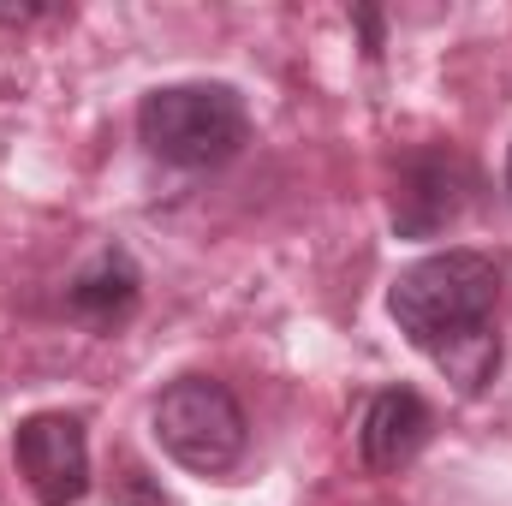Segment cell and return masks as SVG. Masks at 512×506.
<instances>
[{
    "label": "cell",
    "mask_w": 512,
    "mask_h": 506,
    "mask_svg": "<svg viewBox=\"0 0 512 506\" xmlns=\"http://www.w3.org/2000/svg\"><path fill=\"white\" fill-rule=\"evenodd\" d=\"M387 316L465 393H483L501 370V262L489 251H435L399 268Z\"/></svg>",
    "instance_id": "obj_1"
},
{
    "label": "cell",
    "mask_w": 512,
    "mask_h": 506,
    "mask_svg": "<svg viewBox=\"0 0 512 506\" xmlns=\"http://www.w3.org/2000/svg\"><path fill=\"white\" fill-rule=\"evenodd\" d=\"M137 137L155 161L209 173L251 143V114L233 84H161L137 102Z\"/></svg>",
    "instance_id": "obj_2"
},
{
    "label": "cell",
    "mask_w": 512,
    "mask_h": 506,
    "mask_svg": "<svg viewBox=\"0 0 512 506\" xmlns=\"http://www.w3.org/2000/svg\"><path fill=\"white\" fill-rule=\"evenodd\" d=\"M155 441L173 465H185L197 477H221L245 459L251 423H245V405L233 399L227 381L179 376L155 399Z\"/></svg>",
    "instance_id": "obj_3"
},
{
    "label": "cell",
    "mask_w": 512,
    "mask_h": 506,
    "mask_svg": "<svg viewBox=\"0 0 512 506\" xmlns=\"http://www.w3.org/2000/svg\"><path fill=\"white\" fill-rule=\"evenodd\" d=\"M477 191V173L459 149L447 143H429V149H411L393 173V233L399 239H435L447 233L465 203Z\"/></svg>",
    "instance_id": "obj_4"
},
{
    "label": "cell",
    "mask_w": 512,
    "mask_h": 506,
    "mask_svg": "<svg viewBox=\"0 0 512 506\" xmlns=\"http://www.w3.org/2000/svg\"><path fill=\"white\" fill-rule=\"evenodd\" d=\"M18 477L30 483L36 506H78L90 495V435L78 411H36L12 435Z\"/></svg>",
    "instance_id": "obj_5"
},
{
    "label": "cell",
    "mask_w": 512,
    "mask_h": 506,
    "mask_svg": "<svg viewBox=\"0 0 512 506\" xmlns=\"http://www.w3.org/2000/svg\"><path fill=\"white\" fill-rule=\"evenodd\" d=\"M435 429V411L417 387H382L370 405H364V423H358V453L370 471H399L423 453Z\"/></svg>",
    "instance_id": "obj_6"
},
{
    "label": "cell",
    "mask_w": 512,
    "mask_h": 506,
    "mask_svg": "<svg viewBox=\"0 0 512 506\" xmlns=\"http://www.w3.org/2000/svg\"><path fill=\"white\" fill-rule=\"evenodd\" d=\"M137 298H143L137 262H131L120 245H102V251L72 274V286H66V316L84 322L90 334H114L120 322H131Z\"/></svg>",
    "instance_id": "obj_7"
},
{
    "label": "cell",
    "mask_w": 512,
    "mask_h": 506,
    "mask_svg": "<svg viewBox=\"0 0 512 506\" xmlns=\"http://www.w3.org/2000/svg\"><path fill=\"white\" fill-rule=\"evenodd\" d=\"M352 18H358V30H364V54H370V60H376V54H382V18H376V12H370V6H358V12H352Z\"/></svg>",
    "instance_id": "obj_8"
},
{
    "label": "cell",
    "mask_w": 512,
    "mask_h": 506,
    "mask_svg": "<svg viewBox=\"0 0 512 506\" xmlns=\"http://www.w3.org/2000/svg\"><path fill=\"white\" fill-rule=\"evenodd\" d=\"M30 18H48V6H0V24H30Z\"/></svg>",
    "instance_id": "obj_9"
},
{
    "label": "cell",
    "mask_w": 512,
    "mask_h": 506,
    "mask_svg": "<svg viewBox=\"0 0 512 506\" xmlns=\"http://www.w3.org/2000/svg\"><path fill=\"white\" fill-rule=\"evenodd\" d=\"M507 197H512V149H507Z\"/></svg>",
    "instance_id": "obj_10"
}]
</instances>
